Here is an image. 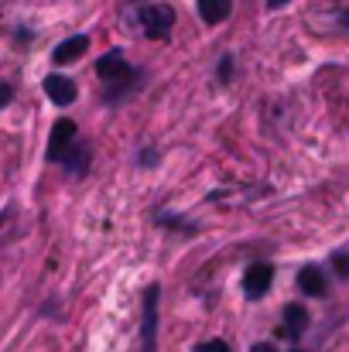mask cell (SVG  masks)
Listing matches in <instances>:
<instances>
[{"label": "cell", "instance_id": "cell-3", "mask_svg": "<svg viewBox=\"0 0 349 352\" xmlns=\"http://www.w3.org/2000/svg\"><path fill=\"white\" fill-rule=\"evenodd\" d=\"M171 24H175V10L165 7V3H151V7L140 10V28H144V34L151 41H165Z\"/></svg>", "mask_w": 349, "mask_h": 352}, {"label": "cell", "instance_id": "cell-13", "mask_svg": "<svg viewBox=\"0 0 349 352\" xmlns=\"http://www.w3.org/2000/svg\"><path fill=\"white\" fill-rule=\"evenodd\" d=\"M192 352H230V346L223 342V339H209V342H202V346H195Z\"/></svg>", "mask_w": 349, "mask_h": 352}, {"label": "cell", "instance_id": "cell-19", "mask_svg": "<svg viewBox=\"0 0 349 352\" xmlns=\"http://www.w3.org/2000/svg\"><path fill=\"white\" fill-rule=\"evenodd\" d=\"M284 3H288V0H267V7H271V10H274V7H284Z\"/></svg>", "mask_w": 349, "mask_h": 352}, {"label": "cell", "instance_id": "cell-6", "mask_svg": "<svg viewBox=\"0 0 349 352\" xmlns=\"http://www.w3.org/2000/svg\"><path fill=\"white\" fill-rule=\"evenodd\" d=\"M41 89H45V96L52 100V103H59V107H69L72 100H76V82L69 79V76H48L45 82H41Z\"/></svg>", "mask_w": 349, "mask_h": 352}, {"label": "cell", "instance_id": "cell-20", "mask_svg": "<svg viewBox=\"0 0 349 352\" xmlns=\"http://www.w3.org/2000/svg\"><path fill=\"white\" fill-rule=\"evenodd\" d=\"M3 219H7V212H0V226H3Z\"/></svg>", "mask_w": 349, "mask_h": 352}, {"label": "cell", "instance_id": "cell-14", "mask_svg": "<svg viewBox=\"0 0 349 352\" xmlns=\"http://www.w3.org/2000/svg\"><path fill=\"white\" fill-rule=\"evenodd\" d=\"M332 263H336V274H339V277H349V253H339Z\"/></svg>", "mask_w": 349, "mask_h": 352}, {"label": "cell", "instance_id": "cell-4", "mask_svg": "<svg viewBox=\"0 0 349 352\" xmlns=\"http://www.w3.org/2000/svg\"><path fill=\"white\" fill-rule=\"evenodd\" d=\"M271 280H274V267L271 263H253L243 274V294L250 301H257V298H264L271 291Z\"/></svg>", "mask_w": 349, "mask_h": 352}, {"label": "cell", "instance_id": "cell-15", "mask_svg": "<svg viewBox=\"0 0 349 352\" xmlns=\"http://www.w3.org/2000/svg\"><path fill=\"white\" fill-rule=\"evenodd\" d=\"M230 69H233V58H230V55H223V62H220V69H216V72H220V79H223V82H230V76H233Z\"/></svg>", "mask_w": 349, "mask_h": 352}, {"label": "cell", "instance_id": "cell-21", "mask_svg": "<svg viewBox=\"0 0 349 352\" xmlns=\"http://www.w3.org/2000/svg\"><path fill=\"white\" fill-rule=\"evenodd\" d=\"M291 352H302V349H291Z\"/></svg>", "mask_w": 349, "mask_h": 352}, {"label": "cell", "instance_id": "cell-12", "mask_svg": "<svg viewBox=\"0 0 349 352\" xmlns=\"http://www.w3.org/2000/svg\"><path fill=\"white\" fill-rule=\"evenodd\" d=\"M154 223H158V226H168V230H178V233H195V226H189V223H182V219L168 216V212H158Z\"/></svg>", "mask_w": 349, "mask_h": 352}, {"label": "cell", "instance_id": "cell-8", "mask_svg": "<svg viewBox=\"0 0 349 352\" xmlns=\"http://www.w3.org/2000/svg\"><path fill=\"white\" fill-rule=\"evenodd\" d=\"M59 164H65L69 168V175H86L89 171V147L86 144H69L65 147V154H62V161Z\"/></svg>", "mask_w": 349, "mask_h": 352}, {"label": "cell", "instance_id": "cell-17", "mask_svg": "<svg viewBox=\"0 0 349 352\" xmlns=\"http://www.w3.org/2000/svg\"><path fill=\"white\" fill-rule=\"evenodd\" d=\"M140 164H147V168H151V164H158V157H154V151H151V147L144 151V157H140Z\"/></svg>", "mask_w": 349, "mask_h": 352}, {"label": "cell", "instance_id": "cell-1", "mask_svg": "<svg viewBox=\"0 0 349 352\" xmlns=\"http://www.w3.org/2000/svg\"><path fill=\"white\" fill-rule=\"evenodd\" d=\"M96 76L110 86V89H107V103H123V100L140 86V69H130V65L123 62V52H120V48L107 52V55L96 62Z\"/></svg>", "mask_w": 349, "mask_h": 352}, {"label": "cell", "instance_id": "cell-18", "mask_svg": "<svg viewBox=\"0 0 349 352\" xmlns=\"http://www.w3.org/2000/svg\"><path fill=\"white\" fill-rule=\"evenodd\" d=\"M250 352H277V349H274L271 342H257V346H253V349H250Z\"/></svg>", "mask_w": 349, "mask_h": 352}, {"label": "cell", "instance_id": "cell-11", "mask_svg": "<svg viewBox=\"0 0 349 352\" xmlns=\"http://www.w3.org/2000/svg\"><path fill=\"white\" fill-rule=\"evenodd\" d=\"M233 10V0H199V17L206 21V24H220V21H226Z\"/></svg>", "mask_w": 349, "mask_h": 352}, {"label": "cell", "instance_id": "cell-5", "mask_svg": "<svg viewBox=\"0 0 349 352\" xmlns=\"http://www.w3.org/2000/svg\"><path fill=\"white\" fill-rule=\"evenodd\" d=\"M76 140V123L69 117L55 120V126H52V137H48V161H62V154H65V147Z\"/></svg>", "mask_w": 349, "mask_h": 352}, {"label": "cell", "instance_id": "cell-2", "mask_svg": "<svg viewBox=\"0 0 349 352\" xmlns=\"http://www.w3.org/2000/svg\"><path fill=\"white\" fill-rule=\"evenodd\" d=\"M158 301H161V284H147L140 311V352H158Z\"/></svg>", "mask_w": 349, "mask_h": 352}, {"label": "cell", "instance_id": "cell-9", "mask_svg": "<svg viewBox=\"0 0 349 352\" xmlns=\"http://www.w3.org/2000/svg\"><path fill=\"white\" fill-rule=\"evenodd\" d=\"M308 332V311L302 305H288L284 308V336L288 339H302Z\"/></svg>", "mask_w": 349, "mask_h": 352}, {"label": "cell", "instance_id": "cell-7", "mask_svg": "<svg viewBox=\"0 0 349 352\" xmlns=\"http://www.w3.org/2000/svg\"><path fill=\"white\" fill-rule=\"evenodd\" d=\"M86 48H89V38H86V34H72V38H65L62 45H55L52 62H55V65H69V62L83 58V55H86Z\"/></svg>", "mask_w": 349, "mask_h": 352}, {"label": "cell", "instance_id": "cell-16", "mask_svg": "<svg viewBox=\"0 0 349 352\" xmlns=\"http://www.w3.org/2000/svg\"><path fill=\"white\" fill-rule=\"evenodd\" d=\"M10 100H14V89H10L7 82H0V110H3V107H7Z\"/></svg>", "mask_w": 349, "mask_h": 352}, {"label": "cell", "instance_id": "cell-10", "mask_svg": "<svg viewBox=\"0 0 349 352\" xmlns=\"http://www.w3.org/2000/svg\"><path fill=\"white\" fill-rule=\"evenodd\" d=\"M298 287L305 294H312V298H322L326 294V274L319 267H302L298 270Z\"/></svg>", "mask_w": 349, "mask_h": 352}]
</instances>
